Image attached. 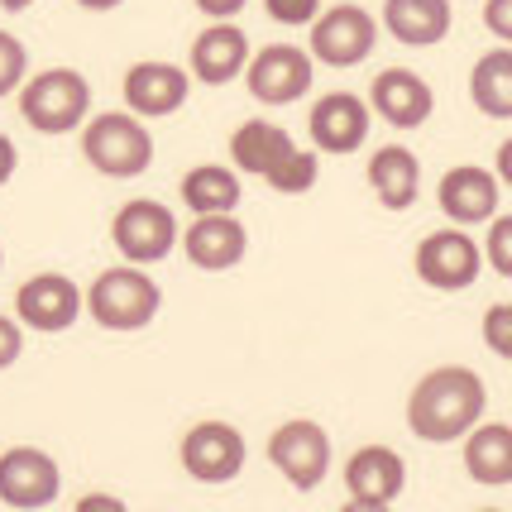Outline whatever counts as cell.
<instances>
[{"label": "cell", "mask_w": 512, "mask_h": 512, "mask_svg": "<svg viewBox=\"0 0 512 512\" xmlns=\"http://www.w3.org/2000/svg\"><path fill=\"white\" fill-rule=\"evenodd\" d=\"M460 446H465V469L474 484H484V489L512 484V426L508 422H484L479 417L460 436Z\"/></svg>", "instance_id": "cell-22"}, {"label": "cell", "mask_w": 512, "mask_h": 512, "mask_svg": "<svg viewBox=\"0 0 512 512\" xmlns=\"http://www.w3.org/2000/svg\"><path fill=\"white\" fill-rule=\"evenodd\" d=\"M15 321L44 335L72 331L82 321V288L67 273H34L15 288Z\"/></svg>", "instance_id": "cell-12"}, {"label": "cell", "mask_w": 512, "mask_h": 512, "mask_svg": "<svg viewBox=\"0 0 512 512\" xmlns=\"http://www.w3.org/2000/svg\"><path fill=\"white\" fill-rule=\"evenodd\" d=\"M364 178H369V192L379 197V206L407 211L412 201L422 197V158L412 154L407 144H383V149L369 154Z\"/></svg>", "instance_id": "cell-20"}, {"label": "cell", "mask_w": 512, "mask_h": 512, "mask_svg": "<svg viewBox=\"0 0 512 512\" xmlns=\"http://www.w3.org/2000/svg\"><path fill=\"white\" fill-rule=\"evenodd\" d=\"M316 10H321V0H264V15L273 24H312Z\"/></svg>", "instance_id": "cell-30"}, {"label": "cell", "mask_w": 512, "mask_h": 512, "mask_svg": "<svg viewBox=\"0 0 512 512\" xmlns=\"http://www.w3.org/2000/svg\"><path fill=\"white\" fill-rule=\"evenodd\" d=\"M489 412V383L469 364H436L407 393V431L426 446H450Z\"/></svg>", "instance_id": "cell-1"}, {"label": "cell", "mask_w": 512, "mask_h": 512, "mask_svg": "<svg viewBox=\"0 0 512 512\" xmlns=\"http://www.w3.org/2000/svg\"><path fill=\"white\" fill-rule=\"evenodd\" d=\"M182 469L197 479V484H230L235 474H245V436L235 422H221V417H206V422L187 426L178 446Z\"/></svg>", "instance_id": "cell-10"}, {"label": "cell", "mask_w": 512, "mask_h": 512, "mask_svg": "<svg viewBox=\"0 0 512 512\" xmlns=\"http://www.w3.org/2000/svg\"><path fill=\"white\" fill-rule=\"evenodd\" d=\"M120 91H125V111H134L139 120H163L187 106L192 72L178 63H163V58H144V63H130Z\"/></svg>", "instance_id": "cell-16"}, {"label": "cell", "mask_w": 512, "mask_h": 512, "mask_svg": "<svg viewBox=\"0 0 512 512\" xmlns=\"http://www.w3.org/2000/svg\"><path fill=\"white\" fill-rule=\"evenodd\" d=\"M436 206L446 211L450 225H484L489 216L503 211V182L493 178L489 168H474V163H460V168H446V178L436 182Z\"/></svg>", "instance_id": "cell-18"}, {"label": "cell", "mask_w": 512, "mask_h": 512, "mask_svg": "<svg viewBox=\"0 0 512 512\" xmlns=\"http://www.w3.org/2000/svg\"><path fill=\"white\" fill-rule=\"evenodd\" d=\"M240 77H245V91L259 106H297L316 82V63L312 53L297 44H268L259 53H249Z\"/></svg>", "instance_id": "cell-8"}, {"label": "cell", "mask_w": 512, "mask_h": 512, "mask_svg": "<svg viewBox=\"0 0 512 512\" xmlns=\"http://www.w3.org/2000/svg\"><path fill=\"white\" fill-rule=\"evenodd\" d=\"M249 34L240 29L235 20H211L201 29L197 39H192V53H187V72H192V82L201 87H230L249 63Z\"/></svg>", "instance_id": "cell-19"}, {"label": "cell", "mask_w": 512, "mask_h": 512, "mask_svg": "<svg viewBox=\"0 0 512 512\" xmlns=\"http://www.w3.org/2000/svg\"><path fill=\"white\" fill-rule=\"evenodd\" d=\"M484 345L498 359H512V302H493L484 312Z\"/></svg>", "instance_id": "cell-29"}, {"label": "cell", "mask_w": 512, "mask_h": 512, "mask_svg": "<svg viewBox=\"0 0 512 512\" xmlns=\"http://www.w3.org/2000/svg\"><path fill=\"white\" fill-rule=\"evenodd\" d=\"M29 5H39V0H0L5 15H20V10H29Z\"/></svg>", "instance_id": "cell-38"}, {"label": "cell", "mask_w": 512, "mask_h": 512, "mask_svg": "<svg viewBox=\"0 0 512 512\" xmlns=\"http://www.w3.org/2000/svg\"><path fill=\"white\" fill-rule=\"evenodd\" d=\"M0 268H5V249H0Z\"/></svg>", "instance_id": "cell-39"}, {"label": "cell", "mask_w": 512, "mask_h": 512, "mask_svg": "<svg viewBox=\"0 0 512 512\" xmlns=\"http://www.w3.org/2000/svg\"><path fill=\"white\" fill-rule=\"evenodd\" d=\"M484 225H489V235H484V245H479L484 264H489L498 278H512V216L498 211V216H489Z\"/></svg>", "instance_id": "cell-27"}, {"label": "cell", "mask_w": 512, "mask_h": 512, "mask_svg": "<svg viewBox=\"0 0 512 512\" xmlns=\"http://www.w3.org/2000/svg\"><path fill=\"white\" fill-rule=\"evenodd\" d=\"M178 197L192 216L235 211V206H240V173H235V168H221V163H197V168L182 173Z\"/></svg>", "instance_id": "cell-25"}, {"label": "cell", "mask_w": 512, "mask_h": 512, "mask_svg": "<svg viewBox=\"0 0 512 512\" xmlns=\"http://www.w3.org/2000/svg\"><path fill=\"white\" fill-rule=\"evenodd\" d=\"M192 5H197L201 15H211V20H235L249 0H192Z\"/></svg>", "instance_id": "cell-33"}, {"label": "cell", "mask_w": 512, "mask_h": 512, "mask_svg": "<svg viewBox=\"0 0 512 512\" xmlns=\"http://www.w3.org/2000/svg\"><path fill=\"white\" fill-rule=\"evenodd\" d=\"M331 460V431L312 422V417H292V422L273 426V436H268V465L278 469L297 493L321 489L326 474H331Z\"/></svg>", "instance_id": "cell-5"}, {"label": "cell", "mask_w": 512, "mask_h": 512, "mask_svg": "<svg viewBox=\"0 0 512 512\" xmlns=\"http://www.w3.org/2000/svg\"><path fill=\"white\" fill-rule=\"evenodd\" d=\"M15 168H20V149H15L10 134H0V187L15 178Z\"/></svg>", "instance_id": "cell-34"}, {"label": "cell", "mask_w": 512, "mask_h": 512, "mask_svg": "<svg viewBox=\"0 0 512 512\" xmlns=\"http://www.w3.org/2000/svg\"><path fill=\"white\" fill-rule=\"evenodd\" d=\"M82 158L101 178L130 182L154 168V134L134 111H101L82 120Z\"/></svg>", "instance_id": "cell-3"}, {"label": "cell", "mask_w": 512, "mask_h": 512, "mask_svg": "<svg viewBox=\"0 0 512 512\" xmlns=\"http://www.w3.org/2000/svg\"><path fill=\"white\" fill-rule=\"evenodd\" d=\"M484 24H489L493 39L512 44V0H489V5H484Z\"/></svg>", "instance_id": "cell-32"}, {"label": "cell", "mask_w": 512, "mask_h": 512, "mask_svg": "<svg viewBox=\"0 0 512 512\" xmlns=\"http://www.w3.org/2000/svg\"><path fill=\"white\" fill-rule=\"evenodd\" d=\"M91 115V82L77 67H44L20 82V120L34 134H72Z\"/></svg>", "instance_id": "cell-4"}, {"label": "cell", "mask_w": 512, "mask_h": 512, "mask_svg": "<svg viewBox=\"0 0 512 512\" xmlns=\"http://www.w3.org/2000/svg\"><path fill=\"white\" fill-rule=\"evenodd\" d=\"M82 312H91V321L101 331L134 335L144 326H154L163 312V288L149 278V268L139 264H111L91 278V288L82 292Z\"/></svg>", "instance_id": "cell-2"}, {"label": "cell", "mask_w": 512, "mask_h": 512, "mask_svg": "<svg viewBox=\"0 0 512 512\" xmlns=\"http://www.w3.org/2000/svg\"><path fill=\"white\" fill-rule=\"evenodd\" d=\"M72 5H82V10H91V15H106V10H120L125 0H72Z\"/></svg>", "instance_id": "cell-37"}, {"label": "cell", "mask_w": 512, "mask_h": 512, "mask_svg": "<svg viewBox=\"0 0 512 512\" xmlns=\"http://www.w3.org/2000/svg\"><path fill=\"white\" fill-rule=\"evenodd\" d=\"M412 268H417V278L426 288L465 292L484 273V254H479V240L469 235L465 225H446V230L422 235V245L412 254Z\"/></svg>", "instance_id": "cell-9"}, {"label": "cell", "mask_w": 512, "mask_h": 512, "mask_svg": "<svg viewBox=\"0 0 512 512\" xmlns=\"http://www.w3.org/2000/svg\"><path fill=\"white\" fill-rule=\"evenodd\" d=\"M63 493V469L39 446H10L0 455V503L15 512H34L58 503Z\"/></svg>", "instance_id": "cell-11"}, {"label": "cell", "mask_w": 512, "mask_h": 512, "mask_svg": "<svg viewBox=\"0 0 512 512\" xmlns=\"http://www.w3.org/2000/svg\"><path fill=\"white\" fill-rule=\"evenodd\" d=\"M369 115H379L383 125L393 130H422L426 120L436 115V91L417 67H383L379 77L369 82Z\"/></svg>", "instance_id": "cell-13"}, {"label": "cell", "mask_w": 512, "mask_h": 512, "mask_svg": "<svg viewBox=\"0 0 512 512\" xmlns=\"http://www.w3.org/2000/svg\"><path fill=\"white\" fill-rule=\"evenodd\" d=\"M91 508L125 512V498H115V493H82V498H77V512H91Z\"/></svg>", "instance_id": "cell-35"}, {"label": "cell", "mask_w": 512, "mask_h": 512, "mask_svg": "<svg viewBox=\"0 0 512 512\" xmlns=\"http://www.w3.org/2000/svg\"><path fill=\"white\" fill-rule=\"evenodd\" d=\"M307 130H312L316 154L345 158L369 139L374 115H369V101L355 96V91H326V96L312 106V115H307Z\"/></svg>", "instance_id": "cell-17"}, {"label": "cell", "mask_w": 512, "mask_h": 512, "mask_svg": "<svg viewBox=\"0 0 512 512\" xmlns=\"http://www.w3.org/2000/svg\"><path fill=\"white\" fill-rule=\"evenodd\" d=\"M178 216L154 197H134L111 216V245L120 249L125 264H163L178 249Z\"/></svg>", "instance_id": "cell-6"}, {"label": "cell", "mask_w": 512, "mask_h": 512, "mask_svg": "<svg viewBox=\"0 0 512 512\" xmlns=\"http://www.w3.org/2000/svg\"><path fill=\"white\" fill-rule=\"evenodd\" d=\"M288 149H292V134L278 130L273 120H240L235 134H230V168L249 173V178H264Z\"/></svg>", "instance_id": "cell-23"}, {"label": "cell", "mask_w": 512, "mask_h": 512, "mask_svg": "<svg viewBox=\"0 0 512 512\" xmlns=\"http://www.w3.org/2000/svg\"><path fill=\"white\" fill-rule=\"evenodd\" d=\"M383 29L407 48H436L455 29L450 0H383Z\"/></svg>", "instance_id": "cell-21"}, {"label": "cell", "mask_w": 512, "mask_h": 512, "mask_svg": "<svg viewBox=\"0 0 512 512\" xmlns=\"http://www.w3.org/2000/svg\"><path fill=\"white\" fill-rule=\"evenodd\" d=\"M24 355V326L15 316H0V369H10Z\"/></svg>", "instance_id": "cell-31"}, {"label": "cell", "mask_w": 512, "mask_h": 512, "mask_svg": "<svg viewBox=\"0 0 512 512\" xmlns=\"http://www.w3.org/2000/svg\"><path fill=\"white\" fill-rule=\"evenodd\" d=\"M316 178H321V154L316 149H297V144L264 173V182L278 197H302V192L316 187Z\"/></svg>", "instance_id": "cell-26"}, {"label": "cell", "mask_w": 512, "mask_h": 512, "mask_svg": "<svg viewBox=\"0 0 512 512\" xmlns=\"http://www.w3.org/2000/svg\"><path fill=\"white\" fill-rule=\"evenodd\" d=\"M379 44V20L355 5V0H340L331 10H316L312 20V63L321 67H335V72H345V67H359L369 53Z\"/></svg>", "instance_id": "cell-7"}, {"label": "cell", "mask_w": 512, "mask_h": 512, "mask_svg": "<svg viewBox=\"0 0 512 512\" xmlns=\"http://www.w3.org/2000/svg\"><path fill=\"white\" fill-rule=\"evenodd\" d=\"M498 182H512V139H503L498 144V173H493Z\"/></svg>", "instance_id": "cell-36"}, {"label": "cell", "mask_w": 512, "mask_h": 512, "mask_svg": "<svg viewBox=\"0 0 512 512\" xmlns=\"http://www.w3.org/2000/svg\"><path fill=\"white\" fill-rule=\"evenodd\" d=\"M24 77H29V48L10 29H0V96L20 91Z\"/></svg>", "instance_id": "cell-28"}, {"label": "cell", "mask_w": 512, "mask_h": 512, "mask_svg": "<svg viewBox=\"0 0 512 512\" xmlns=\"http://www.w3.org/2000/svg\"><path fill=\"white\" fill-rule=\"evenodd\" d=\"M469 101L489 120H512V48H489L479 63L469 67Z\"/></svg>", "instance_id": "cell-24"}, {"label": "cell", "mask_w": 512, "mask_h": 512, "mask_svg": "<svg viewBox=\"0 0 512 512\" xmlns=\"http://www.w3.org/2000/svg\"><path fill=\"white\" fill-rule=\"evenodd\" d=\"M178 249L187 254V264L201 273H230L245 264L249 254V230L235 211H206L178 235Z\"/></svg>", "instance_id": "cell-14"}, {"label": "cell", "mask_w": 512, "mask_h": 512, "mask_svg": "<svg viewBox=\"0 0 512 512\" xmlns=\"http://www.w3.org/2000/svg\"><path fill=\"white\" fill-rule=\"evenodd\" d=\"M345 498L350 508L379 512L388 503H398L402 489H407V460H402L393 446H359L350 460H345Z\"/></svg>", "instance_id": "cell-15"}]
</instances>
